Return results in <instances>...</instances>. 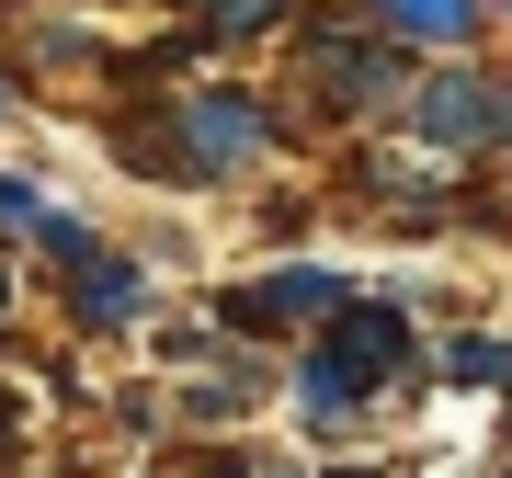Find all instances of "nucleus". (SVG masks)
<instances>
[{
    "mask_svg": "<svg viewBox=\"0 0 512 478\" xmlns=\"http://www.w3.org/2000/svg\"><path fill=\"white\" fill-rule=\"evenodd\" d=\"M444 376H456V387H501V376H512V342H456Z\"/></svg>",
    "mask_w": 512,
    "mask_h": 478,
    "instance_id": "6e6552de",
    "label": "nucleus"
},
{
    "mask_svg": "<svg viewBox=\"0 0 512 478\" xmlns=\"http://www.w3.org/2000/svg\"><path fill=\"white\" fill-rule=\"evenodd\" d=\"M376 12H387V35H421V46H456L478 0H376Z\"/></svg>",
    "mask_w": 512,
    "mask_h": 478,
    "instance_id": "0eeeda50",
    "label": "nucleus"
},
{
    "mask_svg": "<svg viewBox=\"0 0 512 478\" xmlns=\"http://www.w3.org/2000/svg\"><path fill=\"white\" fill-rule=\"evenodd\" d=\"M319 92H330V103H387V92H399V57H376V46H319Z\"/></svg>",
    "mask_w": 512,
    "mask_h": 478,
    "instance_id": "423d86ee",
    "label": "nucleus"
},
{
    "mask_svg": "<svg viewBox=\"0 0 512 478\" xmlns=\"http://www.w3.org/2000/svg\"><path fill=\"white\" fill-rule=\"evenodd\" d=\"M330 308H342V274H319V262H296V274H262V285H239V296H228L239 331H262V319H330Z\"/></svg>",
    "mask_w": 512,
    "mask_h": 478,
    "instance_id": "20e7f679",
    "label": "nucleus"
},
{
    "mask_svg": "<svg viewBox=\"0 0 512 478\" xmlns=\"http://www.w3.org/2000/svg\"><path fill=\"white\" fill-rule=\"evenodd\" d=\"M501 126H512V92H490L478 69L421 80V137H433V148H478V137H501Z\"/></svg>",
    "mask_w": 512,
    "mask_h": 478,
    "instance_id": "f03ea898",
    "label": "nucleus"
},
{
    "mask_svg": "<svg viewBox=\"0 0 512 478\" xmlns=\"http://www.w3.org/2000/svg\"><path fill=\"white\" fill-rule=\"evenodd\" d=\"M262 23H285V0H205V35H262Z\"/></svg>",
    "mask_w": 512,
    "mask_h": 478,
    "instance_id": "1a4fd4ad",
    "label": "nucleus"
},
{
    "mask_svg": "<svg viewBox=\"0 0 512 478\" xmlns=\"http://www.w3.org/2000/svg\"><path fill=\"white\" fill-rule=\"evenodd\" d=\"M0 296H12V274H0Z\"/></svg>",
    "mask_w": 512,
    "mask_h": 478,
    "instance_id": "9b49d317",
    "label": "nucleus"
},
{
    "mask_svg": "<svg viewBox=\"0 0 512 478\" xmlns=\"http://www.w3.org/2000/svg\"><path fill=\"white\" fill-rule=\"evenodd\" d=\"M410 365V319L399 308H330V342L308 353V410L319 422H342L365 387H387Z\"/></svg>",
    "mask_w": 512,
    "mask_h": 478,
    "instance_id": "f257e3e1",
    "label": "nucleus"
},
{
    "mask_svg": "<svg viewBox=\"0 0 512 478\" xmlns=\"http://www.w3.org/2000/svg\"><path fill=\"white\" fill-rule=\"evenodd\" d=\"M69 308L92 319V331H126V319L148 308V296H137V274H126V262H103V251H80V285H69Z\"/></svg>",
    "mask_w": 512,
    "mask_h": 478,
    "instance_id": "39448f33",
    "label": "nucleus"
},
{
    "mask_svg": "<svg viewBox=\"0 0 512 478\" xmlns=\"http://www.w3.org/2000/svg\"><path fill=\"white\" fill-rule=\"evenodd\" d=\"M0 228L35 239V228H46V194H35V183H0Z\"/></svg>",
    "mask_w": 512,
    "mask_h": 478,
    "instance_id": "9d476101",
    "label": "nucleus"
},
{
    "mask_svg": "<svg viewBox=\"0 0 512 478\" xmlns=\"http://www.w3.org/2000/svg\"><path fill=\"white\" fill-rule=\"evenodd\" d=\"M251 148H262V103L251 92H194L183 103V160L194 171H239Z\"/></svg>",
    "mask_w": 512,
    "mask_h": 478,
    "instance_id": "7ed1b4c3",
    "label": "nucleus"
}]
</instances>
